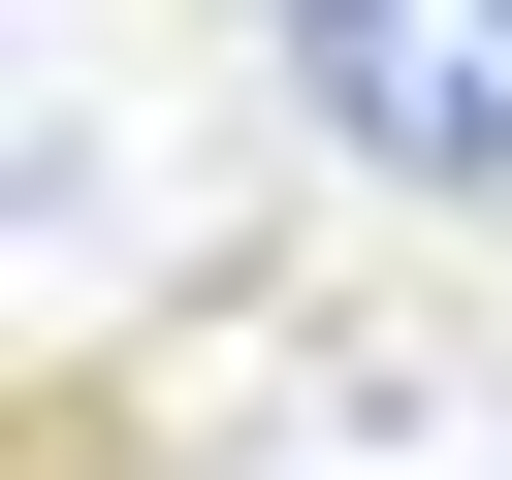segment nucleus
I'll use <instances>...</instances> for the list:
<instances>
[{"mask_svg": "<svg viewBox=\"0 0 512 480\" xmlns=\"http://www.w3.org/2000/svg\"><path fill=\"white\" fill-rule=\"evenodd\" d=\"M288 96H320L384 192H480V224H512V0H288Z\"/></svg>", "mask_w": 512, "mask_h": 480, "instance_id": "nucleus-1", "label": "nucleus"}]
</instances>
